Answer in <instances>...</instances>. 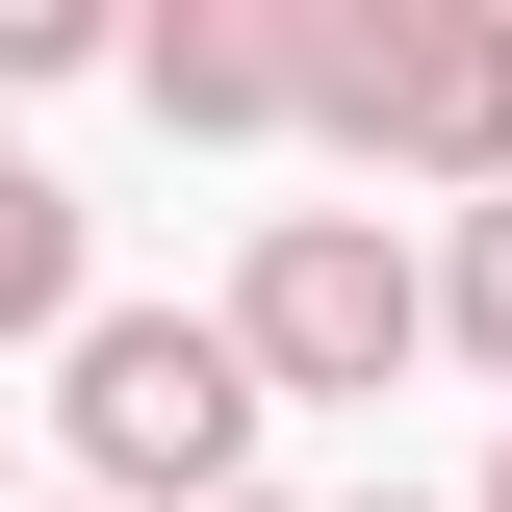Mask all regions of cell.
I'll use <instances>...</instances> for the list:
<instances>
[{
    "label": "cell",
    "mask_w": 512,
    "mask_h": 512,
    "mask_svg": "<svg viewBox=\"0 0 512 512\" xmlns=\"http://www.w3.org/2000/svg\"><path fill=\"white\" fill-rule=\"evenodd\" d=\"M52 410H77V461H103L77 512H231V461H256V359L205 308H77Z\"/></svg>",
    "instance_id": "6da1fadb"
},
{
    "label": "cell",
    "mask_w": 512,
    "mask_h": 512,
    "mask_svg": "<svg viewBox=\"0 0 512 512\" xmlns=\"http://www.w3.org/2000/svg\"><path fill=\"white\" fill-rule=\"evenodd\" d=\"M205 333L256 359V410H359V384L410 359V333H436V282H410V256H384L359 205H282V231H256V282H231Z\"/></svg>",
    "instance_id": "7a4b0ae2"
},
{
    "label": "cell",
    "mask_w": 512,
    "mask_h": 512,
    "mask_svg": "<svg viewBox=\"0 0 512 512\" xmlns=\"http://www.w3.org/2000/svg\"><path fill=\"white\" fill-rule=\"evenodd\" d=\"M308 103L384 180H487L512 205V0H410V26H308Z\"/></svg>",
    "instance_id": "3957f363"
},
{
    "label": "cell",
    "mask_w": 512,
    "mask_h": 512,
    "mask_svg": "<svg viewBox=\"0 0 512 512\" xmlns=\"http://www.w3.org/2000/svg\"><path fill=\"white\" fill-rule=\"evenodd\" d=\"M308 103V26H154V128H282Z\"/></svg>",
    "instance_id": "277c9868"
},
{
    "label": "cell",
    "mask_w": 512,
    "mask_h": 512,
    "mask_svg": "<svg viewBox=\"0 0 512 512\" xmlns=\"http://www.w3.org/2000/svg\"><path fill=\"white\" fill-rule=\"evenodd\" d=\"M0 333H77V205L0 180Z\"/></svg>",
    "instance_id": "5b68a950"
},
{
    "label": "cell",
    "mask_w": 512,
    "mask_h": 512,
    "mask_svg": "<svg viewBox=\"0 0 512 512\" xmlns=\"http://www.w3.org/2000/svg\"><path fill=\"white\" fill-rule=\"evenodd\" d=\"M436 333H461V359H512V205H461V282H436Z\"/></svg>",
    "instance_id": "8992f818"
},
{
    "label": "cell",
    "mask_w": 512,
    "mask_h": 512,
    "mask_svg": "<svg viewBox=\"0 0 512 512\" xmlns=\"http://www.w3.org/2000/svg\"><path fill=\"white\" fill-rule=\"evenodd\" d=\"M77 52H103L77 0H0V77H77Z\"/></svg>",
    "instance_id": "52a82bcc"
},
{
    "label": "cell",
    "mask_w": 512,
    "mask_h": 512,
    "mask_svg": "<svg viewBox=\"0 0 512 512\" xmlns=\"http://www.w3.org/2000/svg\"><path fill=\"white\" fill-rule=\"evenodd\" d=\"M359 512H410V487H359Z\"/></svg>",
    "instance_id": "ba28073f"
},
{
    "label": "cell",
    "mask_w": 512,
    "mask_h": 512,
    "mask_svg": "<svg viewBox=\"0 0 512 512\" xmlns=\"http://www.w3.org/2000/svg\"><path fill=\"white\" fill-rule=\"evenodd\" d=\"M487 512H512V461H487Z\"/></svg>",
    "instance_id": "9c48e42d"
},
{
    "label": "cell",
    "mask_w": 512,
    "mask_h": 512,
    "mask_svg": "<svg viewBox=\"0 0 512 512\" xmlns=\"http://www.w3.org/2000/svg\"><path fill=\"white\" fill-rule=\"evenodd\" d=\"M0 180H26V154H0Z\"/></svg>",
    "instance_id": "30bf717a"
},
{
    "label": "cell",
    "mask_w": 512,
    "mask_h": 512,
    "mask_svg": "<svg viewBox=\"0 0 512 512\" xmlns=\"http://www.w3.org/2000/svg\"><path fill=\"white\" fill-rule=\"evenodd\" d=\"M231 512H256V487H231Z\"/></svg>",
    "instance_id": "8fae6325"
}]
</instances>
